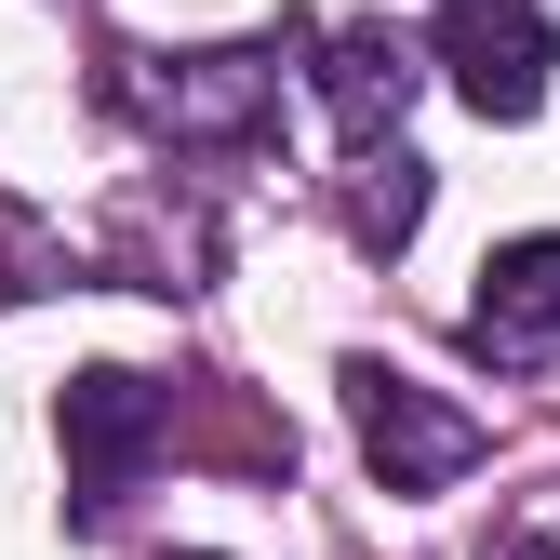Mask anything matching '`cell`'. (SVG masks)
<instances>
[{
	"label": "cell",
	"mask_w": 560,
	"mask_h": 560,
	"mask_svg": "<svg viewBox=\"0 0 560 560\" xmlns=\"http://www.w3.org/2000/svg\"><path fill=\"white\" fill-rule=\"evenodd\" d=\"M334 214H347V241H361V254H400L413 228H428V161H413L400 133H361L347 174H334Z\"/></svg>",
	"instance_id": "7"
},
{
	"label": "cell",
	"mask_w": 560,
	"mask_h": 560,
	"mask_svg": "<svg viewBox=\"0 0 560 560\" xmlns=\"http://www.w3.org/2000/svg\"><path fill=\"white\" fill-rule=\"evenodd\" d=\"M54 441H67V521H120V494H133V480H148V454L174 441V413H161L148 374L94 361V374H67Z\"/></svg>",
	"instance_id": "3"
},
{
	"label": "cell",
	"mask_w": 560,
	"mask_h": 560,
	"mask_svg": "<svg viewBox=\"0 0 560 560\" xmlns=\"http://www.w3.org/2000/svg\"><path fill=\"white\" fill-rule=\"evenodd\" d=\"M294 54H307V27H254V40H200V54H120L107 107L133 133H161V148H254Z\"/></svg>",
	"instance_id": "1"
},
{
	"label": "cell",
	"mask_w": 560,
	"mask_h": 560,
	"mask_svg": "<svg viewBox=\"0 0 560 560\" xmlns=\"http://www.w3.org/2000/svg\"><path fill=\"white\" fill-rule=\"evenodd\" d=\"M320 107H334V133L361 148V133H400V107H413V81H428V54H413L387 14H361V27H320Z\"/></svg>",
	"instance_id": "6"
},
{
	"label": "cell",
	"mask_w": 560,
	"mask_h": 560,
	"mask_svg": "<svg viewBox=\"0 0 560 560\" xmlns=\"http://www.w3.org/2000/svg\"><path fill=\"white\" fill-rule=\"evenodd\" d=\"M480 560H560V534H494Z\"/></svg>",
	"instance_id": "8"
},
{
	"label": "cell",
	"mask_w": 560,
	"mask_h": 560,
	"mask_svg": "<svg viewBox=\"0 0 560 560\" xmlns=\"http://www.w3.org/2000/svg\"><path fill=\"white\" fill-rule=\"evenodd\" d=\"M161 560H214V547H161Z\"/></svg>",
	"instance_id": "9"
},
{
	"label": "cell",
	"mask_w": 560,
	"mask_h": 560,
	"mask_svg": "<svg viewBox=\"0 0 560 560\" xmlns=\"http://www.w3.org/2000/svg\"><path fill=\"white\" fill-rule=\"evenodd\" d=\"M467 347H480V361H547V347H560V228H534V241H494V254H480Z\"/></svg>",
	"instance_id": "5"
},
{
	"label": "cell",
	"mask_w": 560,
	"mask_h": 560,
	"mask_svg": "<svg viewBox=\"0 0 560 560\" xmlns=\"http://www.w3.org/2000/svg\"><path fill=\"white\" fill-rule=\"evenodd\" d=\"M347 428H361V467L387 480V494H454V480L480 467V413H454L428 374L400 361H347Z\"/></svg>",
	"instance_id": "2"
},
{
	"label": "cell",
	"mask_w": 560,
	"mask_h": 560,
	"mask_svg": "<svg viewBox=\"0 0 560 560\" xmlns=\"http://www.w3.org/2000/svg\"><path fill=\"white\" fill-rule=\"evenodd\" d=\"M428 67H441L480 120H534L547 107V67H560V27L534 14V0H441Z\"/></svg>",
	"instance_id": "4"
}]
</instances>
